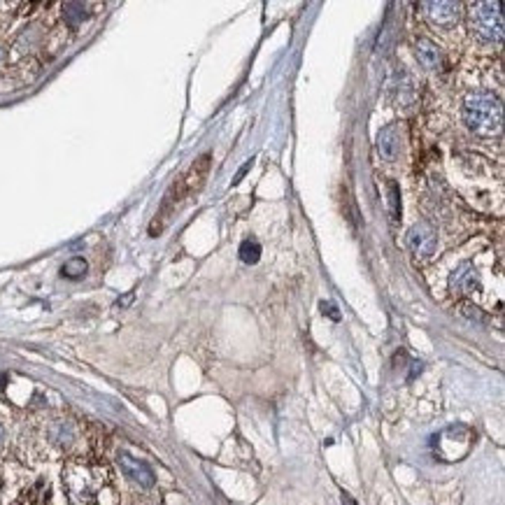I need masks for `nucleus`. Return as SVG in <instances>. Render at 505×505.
<instances>
[{
    "instance_id": "f257e3e1",
    "label": "nucleus",
    "mask_w": 505,
    "mask_h": 505,
    "mask_svg": "<svg viewBox=\"0 0 505 505\" xmlns=\"http://www.w3.org/2000/svg\"><path fill=\"white\" fill-rule=\"evenodd\" d=\"M68 498L73 505H114L117 503V491L103 466L73 461L68 463L63 472Z\"/></svg>"
},
{
    "instance_id": "f03ea898",
    "label": "nucleus",
    "mask_w": 505,
    "mask_h": 505,
    "mask_svg": "<svg viewBox=\"0 0 505 505\" xmlns=\"http://www.w3.org/2000/svg\"><path fill=\"white\" fill-rule=\"evenodd\" d=\"M463 124L477 136H498L503 129V105L494 91L477 89L463 98L461 105Z\"/></svg>"
},
{
    "instance_id": "7ed1b4c3",
    "label": "nucleus",
    "mask_w": 505,
    "mask_h": 505,
    "mask_svg": "<svg viewBox=\"0 0 505 505\" xmlns=\"http://www.w3.org/2000/svg\"><path fill=\"white\" fill-rule=\"evenodd\" d=\"M468 28L470 33L482 42H501L503 40V12H501V3H491V0H484V3H472L470 12H468Z\"/></svg>"
},
{
    "instance_id": "20e7f679",
    "label": "nucleus",
    "mask_w": 505,
    "mask_h": 505,
    "mask_svg": "<svg viewBox=\"0 0 505 505\" xmlns=\"http://www.w3.org/2000/svg\"><path fill=\"white\" fill-rule=\"evenodd\" d=\"M405 240H407V249H410V254L419 261V264H426V261H431L433 257H436L438 233L428 221L412 223Z\"/></svg>"
},
{
    "instance_id": "39448f33",
    "label": "nucleus",
    "mask_w": 505,
    "mask_h": 505,
    "mask_svg": "<svg viewBox=\"0 0 505 505\" xmlns=\"http://www.w3.org/2000/svg\"><path fill=\"white\" fill-rule=\"evenodd\" d=\"M424 17L431 21V26L440 30H452L457 28L459 19H461V5L452 3V0H433V3H421Z\"/></svg>"
},
{
    "instance_id": "423d86ee",
    "label": "nucleus",
    "mask_w": 505,
    "mask_h": 505,
    "mask_svg": "<svg viewBox=\"0 0 505 505\" xmlns=\"http://www.w3.org/2000/svg\"><path fill=\"white\" fill-rule=\"evenodd\" d=\"M450 289L457 296H475L482 291V275L470 261H461L450 275Z\"/></svg>"
},
{
    "instance_id": "0eeeda50",
    "label": "nucleus",
    "mask_w": 505,
    "mask_h": 505,
    "mask_svg": "<svg viewBox=\"0 0 505 505\" xmlns=\"http://www.w3.org/2000/svg\"><path fill=\"white\" fill-rule=\"evenodd\" d=\"M119 466H121V470L126 472V477L133 479V482H136L138 487H143V489H152V487H154V482H156L154 470H152L145 461H140V459L131 457V454L121 452L119 454Z\"/></svg>"
},
{
    "instance_id": "6e6552de",
    "label": "nucleus",
    "mask_w": 505,
    "mask_h": 505,
    "mask_svg": "<svg viewBox=\"0 0 505 505\" xmlns=\"http://www.w3.org/2000/svg\"><path fill=\"white\" fill-rule=\"evenodd\" d=\"M377 154L394 163L401 154V124H389L377 133Z\"/></svg>"
},
{
    "instance_id": "1a4fd4ad",
    "label": "nucleus",
    "mask_w": 505,
    "mask_h": 505,
    "mask_svg": "<svg viewBox=\"0 0 505 505\" xmlns=\"http://www.w3.org/2000/svg\"><path fill=\"white\" fill-rule=\"evenodd\" d=\"M414 56H417L419 66L426 70H438L443 66V49L431 37H417L414 40Z\"/></svg>"
},
{
    "instance_id": "9d476101",
    "label": "nucleus",
    "mask_w": 505,
    "mask_h": 505,
    "mask_svg": "<svg viewBox=\"0 0 505 505\" xmlns=\"http://www.w3.org/2000/svg\"><path fill=\"white\" fill-rule=\"evenodd\" d=\"M208 168H210V156L205 154L201 161L194 163V168L189 170V175L182 180V187H184L187 194H189V191H196V189L203 187V180H205V175H208Z\"/></svg>"
},
{
    "instance_id": "9b49d317",
    "label": "nucleus",
    "mask_w": 505,
    "mask_h": 505,
    "mask_svg": "<svg viewBox=\"0 0 505 505\" xmlns=\"http://www.w3.org/2000/svg\"><path fill=\"white\" fill-rule=\"evenodd\" d=\"M89 15H91V12H89V5H84V3H66L63 5V21H66L70 28H77Z\"/></svg>"
},
{
    "instance_id": "f8f14e48",
    "label": "nucleus",
    "mask_w": 505,
    "mask_h": 505,
    "mask_svg": "<svg viewBox=\"0 0 505 505\" xmlns=\"http://www.w3.org/2000/svg\"><path fill=\"white\" fill-rule=\"evenodd\" d=\"M49 438H52L54 445L68 447L75 440V428L70 424H66V421H59V424H54L52 428H49Z\"/></svg>"
},
{
    "instance_id": "ddd939ff",
    "label": "nucleus",
    "mask_w": 505,
    "mask_h": 505,
    "mask_svg": "<svg viewBox=\"0 0 505 505\" xmlns=\"http://www.w3.org/2000/svg\"><path fill=\"white\" fill-rule=\"evenodd\" d=\"M89 270V264L82 257H73L70 261H66L61 268V275L66 279H80V277H84Z\"/></svg>"
},
{
    "instance_id": "4468645a",
    "label": "nucleus",
    "mask_w": 505,
    "mask_h": 505,
    "mask_svg": "<svg viewBox=\"0 0 505 505\" xmlns=\"http://www.w3.org/2000/svg\"><path fill=\"white\" fill-rule=\"evenodd\" d=\"M240 259L245 261V264H259V259H261V245H259V240H254V238H247L245 242L240 245Z\"/></svg>"
},
{
    "instance_id": "2eb2a0df",
    "label": "nucleus",
    "mask_w": 505,
    "mask_h": 505,
    "mask_svg": "<svg viewBox=\"0 0 505 505\" xmlns=\"http://www.w3.org/2000/svg\"><path fill=\"white\" fill-rule=\"evenodd\" d=\"M387 189H389V212H392L394 219H398V214H401V205H398L401 189H398V184H396V182H389Z\"/></svg>"
},
{
    "instance_id": "dca6fc26",
    "label": "nucleus",
    "mask_w": 505,
    "mask_h": 505,
    "mask_svg": "<svg viewBox=\"0 0 505 505\" xmlns=\"http://www.w3.org/2000/svg\"><path fill=\"white\" fill-rule=\"evenodd\" d=\"M133 300H136V293L131 291V293H126L124 298H119V300H117V308H126V305H131Z\"/></svg>"
},
{
    "instance_id": "f3484780",
    "label": "nucleus",
    "mask_w": 505,
    "mask_h": 505,
    "mask_svg": "<svg viewBox=\"0 0 505 505\" xmlns=\"http://www.w3.org/2000/svg\"><path fill=\"white\" fill-rule=\"evenodd\" d=\"M322 310H324V315H326V312H329V315L331 317H333V319H340V315H338V312H336V305H326V303H322Z\"/></svg>"
},
{
    "instance_id": "a211bd4d",
    "label": "nucleus",
    "mask_w": 505,
    "mask_h": 505,
    "mask_svg": "<svg viewBox=\"0 0 505 505\" xmlns=\"http://www.w3.org/2000/svg\"><path fill=\"white\" fill-rule=\"evenodd\" d=\"M342 505H356V503L351 501V496H349V494H342Z\"/></svg>"
},
{
    "instance_id": "6ab92c4d",
    "label": "nucleus",
    "mask_w": 505,
    "mask_h": 505,
    "mask_svg": "<svg viewBox=\"0 0 505 505\" xmlns=\"http://www.w3.org/2000/svg\"><path fill=\"white\" fill-rule=\"evenodd\" d=\"M5 382H8V377H5L3 373H0V389H3V387H5Z\"/></svg>"
},
{
    "instance_id": "aec40b11",
    "label": "nucleus",
    "mask_w": 505,
    "mask_h": 505,
    "mask_svg": "<svg viewBox=\"0 0 505 505\" xmlns=\"http://www.w3.org/2000/svg\"><path fill=\"white\" fill-rule=\"evenodd\" d=\"M3 63H5V49L0 47V66H3Z\"/></svg>"
},
{
    "instance_id": "412c9836",
    "label": "nucleus",
    "mask_w": 505,
    "mask_h": 505,
    "mask_svg": "<svg viewBox=\"0 0 505 505\" xmlns=\"http://www.w3.org/2000/svg\"><path fill=\"white\" fill-rule=\"evenodd\" d=\"M3 440H5V431H3V426H0V445H3Z\"/></svg>"
}]
</instances>
